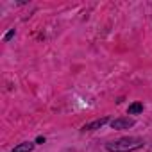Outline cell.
<instances>
[{
	"label": "cell",
	"instance_id": "3957f363",
	"mask_svg": "<svg viewBox=\"0 0 152 152\" xmlns=\"http://www.w3.org/2000/svg\"><path fill=\"white\" fill-rule=\"evenodd\" d=\"M106 122H107V118H100V120H95V122H91V124H86V125H84V131H93V129H97V127H102Z\"/></svg>",
	"mask_w": 152,
	"mask_h": 152
},
{
	"label": "cell",
	"instance_id": "5b68a950",
	"mask_svg": "<svg viewBox=\"0 0 152 152\" xmlns=\"http://www.w3.org/2000/svg\"><path fill=\"white\" fill-rule=\"evenodd\" d=\"M141 111H143V104H140V102H134L129 106V115H138Z\"/></svg>",
	"mask_w": 152,
	"mask_h": 152
},
{
	"label": "cell",
	"instance_id": "6da1fadb",
	"mask_svg": "<svg viewBox=\"0 0 152 152\" xmlns=\"http://www.w3.org/2000/svg\"><path fill=\"white\" fill-rule=\"evenodd\" d=\"M141 143H143V141H141L140 138H122V140H118V141L107 143L106 147H107V150H111V152H129V150L140 148Z\"/></svg>",
	"mask_w": 152,
	"mask_h": 152
},
{
	"label": "cell",
	"instance_id": "277c9868",
	"mask_svg": "<svg viewBox=\"0 0 152 152\" xmlns=\"http://www.w3.org/2000/svg\"><path fill=\"white\" fill-rule=\"evenodd\" d=\"M32 147H34V145L27 141V143H20V145H16L11 152H31V150H32Z\"/></svg>",
	"mask_w": 152,
	"mask_h": 152
},
{
	"label": "cell",
	"instance_id": "7a4b0ae2",
	"mask_svg": "<svg viewBox=\"0 0 152 152\" xmlns=\"http://www.w3.org/2000/svg\"><path fill=\"white\" fill-rule=\"evenodd\" d=\"M111 125H113V129H129V127L134 125V120H131V118H116V120L111 122Z\"/></svg>",
	"mask_w": 152,
	"mask_h": 152
}]
</instances>
